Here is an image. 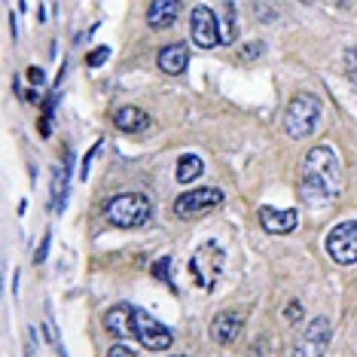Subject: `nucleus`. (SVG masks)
<instances>
[{
  "mask_svg": "<svg viewBox=\"0 0 357 357\" xmlns=\"http://www.w3.org/2000/svg\"><path fill=\"white\" fill-rule=\"evenodd\" d=\"M342 190V162L336 150L321 144L308 150L303 159V174H299V196L305 205H330Z\"/></svg>",
  "mask_w": 357,
  "mask_h": 357,
  "instance_id": "obj_1",
  "label": "nucleus"
},
{
  "mask_svg": "<svg viewBox=\"0 0 357 357\" xmlns=\"http://www.w3.org/2000/svg\"><path fill=\"white\" fill-rule=\"evenodd\" d=\"M104 217L119 229H135V226H144L153 217V202L144 192H119V196L107 199Z\"/></svg>",
  "mask_w": 357,
  "mask_h": 357,
  "instance_id": "obj_2",
  "label": "nucleus"
},
{
  "mask_svg": "<svg viewBox=\"0 0 357 357\" xmlns=\"http://www.w3.org/2000/svg\"><path fill=\"white\" fill-rule=\"evenodd\" d=\"M321 123V98L318 95H308V92H299L290 98L287 110H284V132L294 141H303L318 128Z\"/></svg>",
  "mask_w": 357,
  "mask_h": 357,
  "instance_id": "obj_3",
  "label": "nucleus"
},
{
  "mask_svg": "<svg viewBox=\"0 0 357 357\" xmlns=\"http://www.w3.org/2000/svg\"><path fill=\"white\" fill-rule=\"evenodd\" d=\"M226 266V250L217 241H205L196 254L190 257V278L199 284L202 290H214Z\"/></svg>",
  "mask_w": 357,
  "mask_h": 357,
  "instance_id": "obj_4",
  "label": "nucleus"
},
{
  "mask_svg": "<svg viewBox=\"0 0 357 357\" xmlns=\"http://www.w3.org/2000/svg\"><path fill=\"white\" fill-rule=\"evenodd\" d=\"M132 336L150 351H168L174 345V333L165 324H159L153 314H147L144 308L135 305H132Z\"/></svg>",
  "mask_w": 357,
  "mask_h": 357,
  "instance_id": "obj_5",
  "label": "nucleus"
},
{
  "mask_svg": "<svg viewBox=\"0 0 357 357\" xmlns=\"http://www.w3.org/2000/svg\"><path fill=\"white\" fill-rule=\"evenodd\" d=\"M327 254L333 263L339 266H351L357 263V220H345L339 226H333L327 232Z\"/></svg>",
  "mask_w": 357,
  "mask_h": 357,
  "instance_id": "obj_6",
  "label": "nucleus"
},
{
  "mask_svg": "<svg viewBox=\"0 0 357 357\" xmlns=\"http://www.w3.org/2000/svg\"><path fill=\"white\" fill-rule=\"evenodd\" d=\"M223 205V192L217 186H199V190H190V192H181L174 199V214L181 220H190V217H199L211 208H220Z\"/></svg>",
  "mask_w": 357,
  "mask_h": 357,
  "instance_id": "obj_7",
  "label": "nucleus"
},
{
  "mask_svg": "<svg viewBox=\"0 0 357 357\" xmlns=\"http://www.w3.org/2000/svg\"><path fill=\"white\" fill-rule=\"evenodd\" d=\"M190 34H192V43L199 50H214L220 43V19L214 15V10L205 3H199L190 15Z\"/></svg>",
  "mask_w": 357,
  "mask_h": 357,
  "instance_id": "obj_8",
  "label": "nucleus"
},
{
  "mask_svg": "<svg viewBox=\"0 0 357 357\" xmlns=\"http://www.w3.org/2000/svg\"><path fill=\"white\" fill-rule=\"evenodd\" d=\"M257 217H259V226H263L269 235H287V232H294L296 226H299V214H296L294 208L278 211V208H272V205H263Z\"/></svg>",
  "mask_w": 357,
  "mask_h": 357,
  "instance_id": "obj_9",
  "label": "nucleus"
},
{
  "mask_svg": "<svg viewBox=\"0 0 357 357\" xmlns=\"http://www.w3.org/2000/svg\"><path fill=\"white\" fill-rule=\"evenodd\" d=\"M241 327H245V318L238 312H220L214 321H211V339L217 345H232L235 339L241 336Z\"/></svg>",
  "mask_w": 357,
  "mask_h": 357,
  "instance_id": "obj_10",
  "label": "nucleus"
},
{
  "mask_svg": "<svg viewBox=\"0 0 357 357\" xmlns=\"http://www.w3.org/2000/svg\"><path fill=\"white\" fill-rule=\"evenodd\" d=\"M330 336H333V324L330 318H314L308 324L305 336H303V345L305 348H296V354H324L330 345Z\"/></svg>",
  "mask_w": 357,
  "mask_h": 357,
  "instance_id": "obj_11",
  "label": "nucleus"
},
{
  "mask_svg": "<svg viewBox=\"0 0 357 357\" xmlns=\"http://www.w3.org/2000/svg\"><path fill=\"white\" fill-rule=\"evenodd\" d=\"M177 15H181V0H150L147 25L153 31H165L177 22Z\"/></svg>",
  "mask_w": 357,
  "mask_h": 357,
  "instance_id": "obj_12",
  "label": "nucleus"
},
{
  "mask_svg": "<svg viewBox=\"0 0 357 357\" xmlns=\"http://www.w3.org/2000/svg\"><path fill=\"white\" fill-rule=\"evenodd\" d=\"M159 70L168 77H181L186 70V64H190V50H186V43H172V46H162L159 50Z\"/></svg>",
  "mask_w": 357,
  "mask_h": 357,
  "instance_id": "obj_13",
  "label": "nucleus"
},
{
  "mask_svg": "<svg viewBox=\"0 0 357 357\" xmlns=\"http://www.w3.org/2000/svg\"><path fill=\"white\" fill-rule=\"evenodd\" d=\"M104 330L110 336H132V305H113L107 314H104Z\"/></svg>",
  "mask_w": 357,
  "mask_h": 357,
  "instance_id": "obj_14",
  "label": "nucleus"
},
{
  "mask_svg": "<svg viewBox=\"0 0 357 357\" xmlns=\"http://www.w3.org/2000/svg\"><path fill=\"white\" fill-rule=\"evenodd\" d=\"M113 123H116L119 132L135 135V132H144V128L150 126V116L144 110H137V107H119L116 116H113Z\"/></svg>",
  "mask_w": 357,
  "mask_h": 357,
  "instance_id": "obj_15",
  "label": "nucleus"
},
{
  "mask_svg": "<svg viewBox=\"0 0 357 357\" xmlns=\"http://www.w3.org/2000/svg\"><path fill=\"white\" fill-rule=\"evenodd\" d=\"M202 172H205V162H202L196 153H183L181 159H177V181L181 183H192V181H199Z\"/></svg>",
  "mask_w": 357,
  "mask_h": 357,
  "instance_id": "obj_16",
  "label": "nucleus"
},
{
  "mask_svg": "<svg viewBox=\"0 0 357 357\" xmlns=\"http://www.w3.org/2000/svg\"><path fill=\"white\" fill-rule=\"evenodd\" d=\"M68 168L55 165L52 168V211H64V199H68Z\"/></svg>",
  "mask_w": 357,
  "mask_h": 357,
  "instance_id": "obj_17",
  "label": "nucleus"
},
{
  "mask_svg": "<svg viewBox=\"0 0 357 357\" xmlns=\"http://www.w3.org/2000/svg\"><path fill=\"white\" fill-rule=\"evenodd\" d=\"M235 40V0H223V19H220V43Z\"/></svg>",
  "mask_w": 357,
  "mask_h": 357,
  "instance_id": "obj_18",
  "label": "nucleus"
},
{
  "mask_svg": "<svg viewBox=\"0 0 357 357\" xmlns=\"http://www.w3.org/2000/svg\"><path fill=\"white\" fill-rule=\"evenodd\" d=\"M43 333H46V339H50V345L55 348V351H59V354H64V348H61V336H59V327H55V321H52V312H50V305H46Z\"/></svg>",
  "mask_w": 357,
  "mask_h": 357,
  "instance_id": "obj_19",
  "label": "nucleus"
},
{
  "mask_svg": "<svg viewBox=\"0 0 357 357\" xmlns=\"http://www.w3.org/2000/svg\"><path fill=\"white\" fill-rule=\"evenodd\" d=\"M153 278H159V281H165V284H172L174 287V281H172V257H159L156 263H153Z\"/></svg>",
  "mask_w": 357,
  "mask_h": 357,
  "instance_id": "obj_20",
  "label": "nucleus"
},
{
  "mask_svg": "<svg viewBox=\"0 0 357 357\" xmlns=\"http://www.w3.org/2000/svg\"><path fill=\"white\" fill-rule=\"evenodd\" d=\"M254 10H257V19L259 22H272L275 15H278V0H257L254 3Z\"/></svg>",
  "mask_w": 357,
  "mask_h": 357,
  "instance_id": "obj_21",
  "label": "nucleus"
},
{
  "mask_svg": "<svg viewBox=\"0 0 357 357\" xmlns=\"http://www.w3.org/2000/svg\"><path fill=\"white\" fill-rule=\"evenodd\" d=\"M263 52H266V43H263V40H254V43H245V46H241L238 55H241V61H257Z\"/></svg>",
  "mask_w": 357,
  "mask_h": 357,
  "instance_id": "obj_22",
  "label": "nucleus"
},
{
  "mask_svg": "<svg viewBox=\"0 0 357 357\" xmlns=\"http://www.w3.org/2000/svg\"><path fill=\"white\" fill-rule=\"evenodd\" d=\"M110 59V46H98V50H92L89 52V59H86V64L89 68H101L104 61Z\"/></svg>",
  "mask_w": 357,
  "mask_h": 357,
  "instance_id": "obj_23",
  "label": "nucleus"
},
{
  "mask_svg": "<svg viewBox=\"0 0 357 357\" xmlns=\"http://www.w3.org/2000/svg\"><path fill=\"white\" fill-rule=\"evenodd\" d=\"M345 70H348V79H351V86L357 89V50H348V55H345Z\"/></svg>",
  "mask_w": 357,
  "mask_h": 357,
  "instance_id": "obj_24",
  "label": "nucleus"
},
{
  "mask_svg": "<svg viewBox=\"0 0 357 357\" xmlns=\"http://www.w3.org/2000/svg\"><path fill=\"white\" fill-rule=\"evenodd\" d=\"M98 147H101V141L86 153V159H83V172H79V177H83V181H89V172H92V162H95V156H98Z\"/></svg>",
  "mask_w": 357,
  "mask_h": 357,
  "instance_id": "obj_25",
  "label": "nucleus"
},
{
  "mask_svg": "<svg viewBox=\"0 0 357 357\" xmlns=\"http://www.w3.org/2000/svg\"><path fill=\"white\" fill-rule=\"evenodd\" d=\"M284 318H287L290 324H296L299 318H303V305H299V303H290L287 308H284Z\"/></svg>",
  "mask_w": 357,
  "mask_h": 357,
  "instance_id": "obj_26",
  "label": "nucleus"
},
{
  "mask_svg": "<svg viewBox=\"0 0 357 357\" xmlns=\"http://www.w3.org/2000/svg\"><path fill=\"white\" fill-rule=\"evenodd\" d=\"M28 79H31V86H46V74L40 68H28Z\"/></svg>",
  "mask_w": 357,
  "mask_h": 357,
  "instance_id": "obj_27",
  "label": "nucleus"
},
{
  "mask_svg": "<svg viewBox=\"0 0 357 357\" xmlns=\"http://www.w3.org/2000/svg\"><path fill=\"white\" fill-rule=\"evenodd\" d=\"M46 254H50V232L43 235V241H40V250H37V257H34V263H43Z\"/></svg>",
  "mask_w": 357,
  "mask_h": 357,
  "instance_id": "obj_28",
  "label": "nucleus"
},
{
  "mask_svg": "<svg viewBox=\"0 0 357 357\" xmlns=\"http://www.w3.org/2000/svg\"><path fill=\"white\" fill-rule=\"evenodd\" d=\"M107 357H135V351L132 348H126V345H113L107 351Z\"/></svg>",
  "mask_w": 357,
  "mask_h": 357,
  "instance_id": "obj_29",
  "label": "nucleus"
},
{
  "mask_svg": "<svg viewBox=\"0 0 357 357\" xmlns=\"http://www.w3.org/2000/svg\"><path fill=\"white\" fill-rule=\"evenodd\" d=\"M40 135H43V137L52 135V116H43V119H40Z\"/></svg>",
  "mask_w": 357,
  "mask_h": 357,
  "instance_id": "obj_30",
  "label": "nucleus"
},
{
  "mask_svg": "<svg viewBox=\"0 0 357 357\" xmlns=\"http://www.w3.org/2000/svg\"><path fill=\"white\" fill-rule=\"evenodd\" d=\"M299 3H314V0H299Z\"/></svg>",
  "mask_w": 357,
  "mask_h": 357,
  "instance_id": "obj_31",
  "label": "nucleus"
},
{
  "mask_svg": "<svg viewBox=\"0 0 357 357\" xmlns=\"http://www.w3.org/2000/svg\"><path fill=\"white\" fill-rule=\"evenodd\" d=\"M336 3H348V0H336Z\"/></svg>",
  "mask_w": 357,
  "mask_h": 357,
  "instance_id": "obj_32",
  "label": "nucleus"
}]
</instances>
